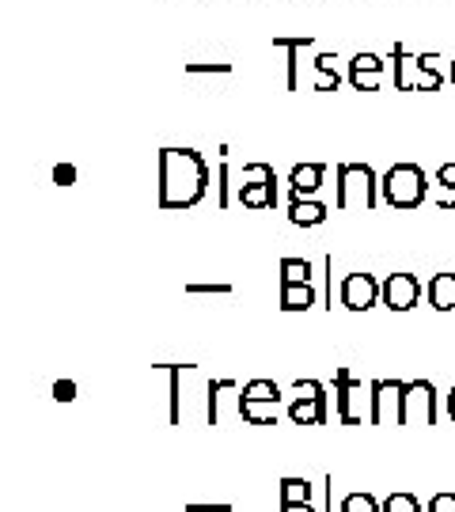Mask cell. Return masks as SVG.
Returning <instances> with one entry per match:
<instances>
[{
    "mask_svg": "<svg viewBox=\"0 0 455 512\" xmlns=\"http://www.w3.org/2000/svg\"><path fill=\"white\" fill-rule=\"evenodd\" d=\"M425 198H429V179L418 164H395L380 175V202L387 209L410 213V209H421Z\"/></svg>",
    "mask_w": 455,
    "mask_h": 512,
    "instance_id": "cell-2",
    "label": "cell"
},
{
    "mask_svg": "<svg viewBox=\"0 0 455 512\" xmlns=\"http://www.w3.org/2000/svg\"><path fill=\"white\" fill-rule=\"evenodd\" d=\"M311 262L308 258H281V281H311Z\"/></svg>",
    "mask_w": 455,
    "mask_h": 512,
    "instance_id": "cell-25",
    "label": "cell"
},
{
    "mask_svg": "<svg viewBox=\"0 0 455 512\" xmlns=\"http://www.w3.org/2000/svg\"><path fill=\"white\" fill-rule=\"evenodd\" d=\"M437 186H455V164H444L437 171Z\"/></svg>",
    "mask_w": 455,
    "mask_h": 512,
    "instance_id": "cell-29",
    "label": "cell"
},
{
    "mask_svg": "<svg viewBox=\"0 0 455 512\" xmlns=\"http://www.w3.org/2000/svg\"><path fill=\"white\" fill-rule=\"evenodd\" d=\"M327 217L330 209L315 198H292L289 205V224H296V228H319V224H327Z\"/></svg>",
    "mask_w": 455,
    "mask_h": 512,
    "instance_id": "cell-14",
    "label": "cell"
},
{
    "mask_svg": "<svg viewBox=\"0 0 455 512\" xmlns=\"http://www.w3.org/2000/svg\"><path fill=\"white\" fill-rule=\"evenodd\" d=\"M440 54H418L414 65H418V80H414V92H440L444 88V69H440Z\"/></svg>",
    "mask_w": 455,
    "mask_h": 512,
    "instance_id": "cell-15",
    "label": "cell"
},
{
    "mask_svg": "<svg viewBox=\"0 0 455 512\" xmlns=\"http://www.w3.org/2000/svg\"><path fill=\"white\" fill-rule=\"evenodd\" d=\"M338 209H376L380 205V175L368 164H338Z\"/></svg>",
    "mask_w": 455,
    "mask_h": 512,
    "instance_id": "cell-3",
    "label": "cell"
},
{
    "mask_svg": "<svg viewBox=\"0 0 455 512\" xmlns=\"http://www.w3.org/2000/svg\"><path fill=\"white\" fill-rule=\"evenodd\" d=\"M421 293L425 285L414 274H387L380 281V304L391 311H414L421 304Z\"/></svg>",
    "mask_w": 455,
    "mask_h": 512,
    "instance_id": "cell-9",
    "label": "cell"
},
{
    "mask_svg": "<svg viewBox=\"0 0 455 512\" xmlns=\"http://www.w3.org/2000/svg\"><path fill=\"white\" fill-rule=\"evenodd\" d=\"M236 410L247 425H277V406H270V403H255V399L236 395Z\"/></svg>",
    "mask_w": 455,
    "mask_h": 512,
    "instance_id": "cell-19",
    "label": "cell"
},
{
    "mask_svg": "<svg viewBox=\"0 0 455 512\" xmlns=\"http://www.w3.org/2000/svg\"><path fill=\"white\" fill-rule=\"evenodd\" d=\"M315 308V285L311 281H281V311H311Z\"/></svg>",
    "mask_w": 455,
    "mask_h": 512,
    "instance_id": "cell-17",
    "label": "cell"
},
{
    "mask_svg": "<svg viewBox=\"0 0 455 512\" xmlns=\"http://www.w3.org/2000/svg\"><path fill=\"white\" fill-rule=\"evenodd\" d=\"M380 512H421V501L414 494H406V490H399V494H387L380 501Z\"/></svg>",
    "mask_w": 455,
    "mask_h": 512,
    "instance_id": "cell-24",
    "label": "cell"
},
{
    "mask_svg": "<svg viewBox=\"0 0 455 512\" xmlns=\"http://www.w3.org/2000/svg\"><path fill=\"white\" fill-rule=\"evenodd\" d=\"M383 69H387V61L380 54H357L349 61V84L357 88V92H380L383 88Z\"/></svg>",
    "mask_w": 455,
    "mask_h": 512,
    "instance_id": "cell-11",
    "label": "cell"
},
{
    "mask_svg": "<svg viewBox=\"0 0 455 512\" xmlns=\"http://www.w3.org/2000/svg\"><path fill=\"white\" fill-rule=\"evenodd\" d=\"M186 293L190 296H232V285H186Z\"/></svg>",
    "mask_w": 455,
    "mask_h": 512,
    "instance_id": "cell-28",
    "label": "cell"
},
{
    "mask_svg": "<svg viewBox=\"0 0 455 512\" xmlns=\"http://www.w3.org/2000/svg\"><path fill=\"white\" fill-rule=\"evenodd\" d=\"M239 395H243V399H255V403H270V406H277L285 399L281 387L273 384V380H251V384L239 387Z\"/></svg>",
    "mask_w": 455,
    "mask_h": 512,
    "instance_id": "cell-21",
    "label": "cell"
},
{
    "mask_svg": "<svg viewBox=\"0 0 455 512\" xmlns=\"http://www.w3.org/2000/svg\"><path fill=\"white\" fill-rule=\"evenodd\" d=\"M273 46L289 54V76H285V84H289V92H296V88H300V54H304L308 46H315V38H311V35H300V38H273Z\"/></svg>",
    "mask_w": 455,
    "mask_h": 512,
    "instance_id": "cell-16",
    "label": "cell"
},
{
    "mask_svg": "<svg viewBox=\"0 0 455 512\" xmlns=\"http://www.w3.org/2000/svg\"><path fill=\"white\" fill-rule=\"evenodd\" d=\"M338 512H380V501L368 494V490H353V494L342 497Z\"/></svg>",
    "mask_w": 455,
    "mask_h": 512,
    "instance_id": "cell-23",
    "label": "cell"
},
{
    "mask_svg": "<svg viewBox=\"0 0 455 512\" xmlns=\"http://www.w3.org/2000/svg\"><path fill=\"white\" fill-rule=\"evenodd\" d=\"M311 486L308 478H281V505H296V501H311Z\"/></svg>",
    "mask_w": 455,
    "mask_h": 512,
    "instance_id": "cell-22",
    "label": "cell"
},
{
    "mask_svg": "<svg viewBox=\"0 0 455 512\" xmlns=\"http://www.w3.org/2000/svg\"><path fill=\"white\" fill-rule=\"evenodd\" d=\"M281 512H315L311 501H296V505H281Z\"/></svg>",
    "mask_w": 455,
    "mask_h": 512,
    "instance_id": "cell-31",
    "label": "cell"
},
{
    "mask_svg": "<svg viewBox=\"0 0 455 512\" xmlns=\"http://www.w3.org/2000/svg\"><path fill=\"white\" fill-rule=\"evenodd\" d=\"M327 179V164H296L289 171V190L292 198H311Z\"/></svg>",
    "mask_w": 455,
    "mask_h": 512,
    "instance_id": "cell-12",
    "label": "cell"
},
{
    "mask_svg": "<svg viewBox=\"0 0 455 512\" xmlns=\"http://www.w3.org/2000/svg\"><path fill=\"white\" fill-rule=\"evenodd\" d=\"M448 76H452V84H455V61H452V69H448Z\"/></svg>",
    "mask_w": 455,
    "mask_h": 512,
    "instance_id": "cell-32",
    "label": "cell"
},
{
    "mask_svg": "<svg viewBox=\"0 0 455 512\" xmlns=\"http://www.w3.org/2000/svg\"><path fill=\"white\" fill-rule=\"evenodd\" d=\"M213 171L198 148H164L160 152V205L164 209H194L205 202Z\"/></svg>",
    "mask_w": 455,
    "mask_h": 512,
    "instance_id": "cell-1",
    "label": "cell"
},
{
    "mask_svg": "<svg viewBox=\"0 0 455 512\" xmlns=\"http://www.w3.org/2000/svg\"><path fill=\"white\" fill-rule=\"evenodd\" d=\"M425 296H429V308L433 311H455V270H444V274L429 277Z\"/></svg>",
    "mask_w": 455,
    "mask_h": 512,
    "instance_id": "cell-13",
    "label": "cell"
},
{
    "mask_svg": "<svg viewBox=\"0 0 455 512\" xmlns=\"http://www.w3.org/2000/svg\"><path fill=\"white\" fill-rule=\"evenodd\" d=\"M387 61H395V88L399 92H414V80H418V65H414V57L406 50V42H395V50Z\"/></svg>",
    "mask_w": 455,
    "mask_h": 512,
    "instance_id": "cell-18",
    "label": "cell"
},
{
    "mask_svg": "<svg viewBox=\"0 0 455 512\" xmlns=\"http://www.w3.org/2000/svg\"><path fill=\"white\" fill-rule=\"evenodd\" d=\"M289 418L292 425H327V387L319 380H296Z\"/></svg>",
    "mask_w": 455,
    "mask_h": 512,
    "instance_id": "cell-5",
    "label": "cell"
},
{
    "mask_svg": "<svg viewBox=\"0 0 455 512\" xmlns=\"http://www.w3.org/2000/svg\"><path fill=\"white\" fill-rule=\"evenodd\" d=\"M186 73L190 76H205V73H232V65H228V61H213V65H209V61H186Z\"/></svg>",
    "mask_w": 455,
    "mask_h": 512,
    "instance_id": "cell-26",
    "label": "cell"
},
{
    "mask_svg": "<svg viewBox=\"0 0 455 512\" xmlns=\"http://www.w3.org/2000/svg\"><path fill=\"white\" fill-rule=\"evenodd\" d=\"M448 403H455V387H452V395H448Z\"/></svg>",
    "mask_w": 455,
    "mask_h": 512,
    "instance_id": "cell-33",
    "label": "cell"
},
{
    "mask_svg": "<svg viewBox=\"0 0 455 512\" xmlns=\"http://www.w3.org/2000/svg\"><path fill=\"white\" fill-rule=\"evenodd\" d=\"M338 300L346 311H372L380 304V281L372 274H346L342 277V289Z\"/></svg>",
    "mask_w": 455,
    "mask_h": 512,
    "instance_id": "cell-10",
    "label": "cell"
},
{
    "mask_svg": "<svg viewBox=\"0 0 455 512\" xmlns=\"http://www.w3.org/2000/svg\"><path fill=\"white\" fill-rule=\"evenodd\" d=\"M190 512H232V505H186Z\"/></svg>",
    "mask_w": 455,
    "mask_h": 512,
    "instance_id": "cell-30",
    "label": "cell"
},
{
    "mask_svg": "<svg viewBox=\"0 0 455 512\" xmlns=\"http://www.w3.org/2000/svg\"><path fill=\"white\" fill-rule=\"evenodd\" d=\"M236 202L243 209H273L277 205V175L270 164H247L239 175Z\"/></svg>",
    "mask_w": 455,
    "mask_h": 512,
    "instance_id": "cell-4",
    "label": "cell"
},
{
    "mask_svg": "<svg viewBox=\"0 0 455 512\" xmlns=\"http://www.w3.org/2000/svg\"><path fill=\"white\" fill-rule=\"evenodd\" d=\"M429 512H455V490H444V494L429 497Z\"/></svg>",
    "mask_w": 455,
    "mask_h": 512,
    "instance_id": "cell-27",
    "label": "cell"
},
{
    "mask_svg": "<svg viewBox=\"0 0 455 512\" xmlns=\"http://www.w3.org/2000/svg\"><path fill=\"white\" fill-rule=\"evenodd\" d=\"M402 380H372L368 384V421L372 425H399Z\"/></svg>",
    "mask_w": 455,
    "mask_h": 512,
    "instance_id": "cell-8",
    "label": "cell"
},
{
    "mask_svg": "<svg viewBox=\"0 0 455 512\" xmlns=\"http://www.w3.org/2000/svg\"><path fill=\"white\" fill-rule=\"evenodd\" d=\"M399 425H437V391L429 380L402 384Z\"/></svg>",
    "mask_w": 455,
    "mask_h": 512,
    "instance_id": "cell-6",
    "label": "cell"
},
{
    "mask_svg": "<svg viewBox=\"0 0 455 512\" xmlns=\"http://www.w3.org/2000/svg\"><path fill=\"white\" fill-rule=\"evenodd\" d=\"M334 391H338V418L346 421V425L368 421V387H364L361 380H353L349 368H338Z\"/></svg>",
    "mask_w": 455,
    "mask_h": 512,
    "instance_id": "cell-7",
    "label": "cell"
},
{
    "mask_svg": "<svg viewBox=\"0 0 455 512\" xmlns=\"http://www.w3.org/2000/svg\"><path fill=\"white\" fill-rule=\"evenodd\" d=\"M334 61H338L334 54L315 57V92H338L342 88V73H338Z\"/></svg>",
    "mask_w": 455,
    "mask_h": 512,
    "instance_id": "cell-20",
    "label": "cell"
}]
</instances>
